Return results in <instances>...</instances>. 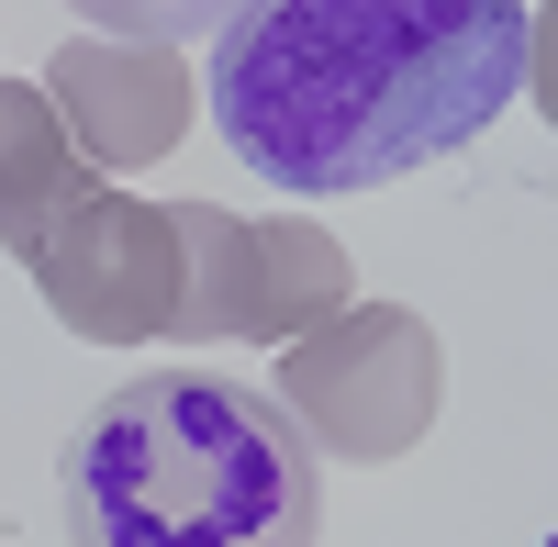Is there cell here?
Returning <instances> with one entry per match:
<instances>
[{
  "label": "cell",
  "mask_w": 558,
  "mask_h": 547,
  "mask_svg": "<svg viewBox=\"0 0 558 547\" xmlns=\"http://www.w3.org/2000/svg\"><path fill=\"white\" fill-rule=\"evenodd\" d=\"M536 89L525 0H235L202 101L268 191H380Z\"/></svg>",
  "instance_id": "1"
},
{
  "label": "cell",
  "mask_w": 558,
  "mask_h": 547,
  "mask_svg": "<svg viewBox=\"0 0 558 547\" xmlns=\"http://www.w3.org/2000/svg\"><path fill=\"white\" fill-rule=\"evenodd\" d=\"M68 547H313L324 481L268 391L223 369H146L57 447Z\"/></svg>",
  "instance_id": "2"
},
{
  "label": "cell",
  "mask_w": 558,
  "mask_h": 547,
  "mask_svg": "<svg viewBox=\"0 0 558 547\" xmlns=\"http://www.w3.org/2000/svg\"><path fill=\"white\" fill-rule=\"evenodd\" d=\"M436 402H447V347L402 302H347L336 325L279 347V414H291V436L313 459L391 470V459L425 447Z\"/></svg>",
  "instance_id": "3"
},
{
  "label": "cell",
  "mask_w": 558,
  "mask_h": 547,
  "mask_svg": "<svg viewBox=\"0 0 558 547\" xmlns=\"http://www.w3.org/2000/svg\"><path fill=\"white\" fill-rule=\"evenodd\" d=\"M0 246L23 257V280L45 291V313H57L68 336H89V347L168 336V302H179L168 202H134V191H112V179L89 168L78 191H57L23 235H0Z\"/></svg>",
  "instance_id": "4"
},
{
  "label": "cell",
  "mask_w": 558,
  "mask_h": 547,
  "mask_svg": "<svg viewBox=\"0 0 558 547\" xmlns=\"http://www.w3.org/2000/svg\"><path fill=\"white\" fill-rule=\"evenodd\" d=\"M34 89H45V112L68 123L78 168H101V179L112 168H157L179 134H191V112H202L179 45H112V34H68Z\"/></svg>",
  "instance_id": "5"
},
{
  "label": "cell",
  "mask_w": 558,
  "mask_h": 547,
  "mask_svg": "<svg viewBox=\"0 0 558 547\" xmlns=\"http://www.w3.org/2000/svg\"><path fill=\"white\" fill-rule=\"evenodd\" d=\"M347 302H357V268L313 212H246V257H235V336L246 347H302Z\"/></svg>",
  "instance_id": "6"
},
{
  "label": "cell",
  "mask_w": 558,
  "mask_h": 547,
  "mask_svg": "<svg viewBox=\"0 0 558 547\" xmlns=\"http://www.w3.org/2000/svg\"><path fill=\"white\" fill-rule=\"evenodd\" d=\"M78 146H68V123L45 112V89L34 78H0V235H23V223L57 202V191H78Z\"/></svg>",
  "instance_id": "7"
},
{
  "label": "cell",
  "mask_w": 558,
  "mask_h": 547,
  "mask_svg": "<svg viewBox=\"0 0 558 547\" xmlns=\"http://www.w3.org/2000/svg\"><path fill=\"white\" fill-rule=\"evenodd\" d=\"M68 12L89 34H112V45H191V34H213L235 12V0H68Z\"/></svg>",
  "instance_id": "8"
}]
</instances>
